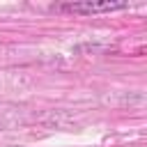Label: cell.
<instances>
[{
  "instance_id": "1",
  "label": "cell",
  "mask_w": 147,
  "mask_h": 147,
  "mask_svg": "<svg viewBox=\"0 0 147 147\" xmlns=\"http://www.w3.org/2000/svg\"><path fill=\"white\" fill-rule=\"evenodd\" d=\"M126 7H129V2H124V0H101V2L80 0V2L57 5L55 9L57 11H69V14H101V11H119V9H126Z\"/></svg>"
}]
</instances>
